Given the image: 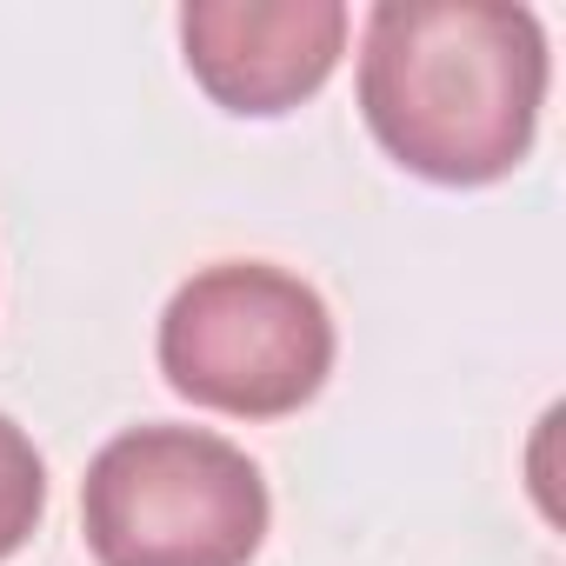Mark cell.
<instances>
[{"mask_svg": "<svg viewBox=\"0 0 566 566\" xmlns=\"http://www.w3.org/2000/svg\"><path fill=\"white\" fill-rule=\"evenodd\" d=\"M546 81V28L506 0H380L360 34V114L433 187L506 180L533 154Z\"/></svg>", "mask_w": 566, "mask_h": 566, "instance_id": "6da1fadb", "label": "cell"}, {"mask_svg": "<svg viewBox=\"0 0 566 566\" xmlns=\"http://www.w3.org/2000/svg\"><path fill=\"white\" fill-rule=\"evenodd\" d=\"M266 520L260 467L207 427H127L81 480V533L101 566H247Z\"/></svg>", "mask_w": 566, "mask_h": 566, "instance_id": "7a4b0ae2", "label": "cell"}, {"mask_svg": "<svg viewBox=\"0 0 566 566\" xmlns=\"http://www.w3.org/2000/svg\"><path fill=\"white\" fill-rule=\"evenodd\" d=\"M327 301L273 260H213L160 314V374L180 400L227 420H287L334 374Z\"/></svg>", "mask_w": 566, "mask_h": 566, "instance_id": "3957f363", "label": "cell"}, {"mask_svg": "<svg viewBox=\"0 0 566 566\" xmlns=\"http://www.w3.org/2000/svg\"><path fill=\"white\" fill-rule=\"evenodd\" d=\"M347 28L340 0H193L180 8V54L213 107L273 120L334 81Z\"/></svg>", "mask_w": 566, "mask_h": 566, "instance_id": "277c9868", "label": "cell"}, {"mask_svg": "<svg viewBox=\"0 0 566 566\" xmlns=\"http://www.w3.org/2000/svg\"><path fill=\"white\" fill-rule=\"evenodd\" d=\"M41 513H48V460L28 440V427L0 413V559H14L34 539Z\"/></svg>", "mask_w": 566, "mask_h": 566, "instance_id": "5b68a950", "label": "cell"}]
</instances>
